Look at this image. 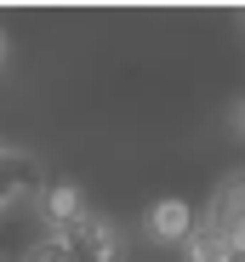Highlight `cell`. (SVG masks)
<instances>
[{
	"label": "cell",
	"mask_w": 245,
	"mask_h": 262,
	"mask_svg": "<svg viewBox=\"0 0 245 262\" xmlns=\"http://www.w3.org/2000/svg\"><path fill=\"white\" fill-rule=\"evenodd\" d=\"M57 239H63L69 262H120V256H126L120 234H114V228L103 223L97 211H86V216H74L69 228H57Z\"/></svg>",
	"instance_id": "cell-1"
},
{
	"label": "cell",
	"mask_w": 245,
	"mask_h": 262,
	"mask_svg": "<svg viewBox=\"0 0 245 262\" xmlns=\"http://www.w3.org/2000/svg\"><path fill=\"white\" fill-rule=\"evenodd\" d=\"M194 223H199V216H194L188 200H154V211H148V234L160 245H188Z\"/></svg>",
	"instance_id": "cell-2"
},
{
	"label": "cell",
	"mask_w": 245,
	"mask_h": 262,
	"mask_svg": "<svg viewBox=\"0 0 245 262\" xmlns=\"http://www.w3.org/2000/svg\"><path fill=\"white\" fill-rule=\"evenodd\" d=\"M239 216H245V171H239V177H228V183L217 188V200H211V211H206V223L222 228V234H234Z\"/></svg>",
	"instance_id": "cell-3"
},
{
	"label": "cell",
	"mask_w": 245,
	"mask_h": 262,
	"mask_svg": "<svg viewBox=\"0 0 245 262\" xmlns=\"http://www.w3.org/2000/svg\"><path fill=\"white\" fill-rule=\"evenodd\" d=\"M40 205H46V216H52V234H57V228H69L74 216H86V194H80L74 183H52Z\"/></svg>",
	"instance_id": "cell-4"
},
{
	"label": "cell",
	"mask_w": 245,
	"mask_h": 262,
	"mask_svg": "<svg viewBox=\"0 0 245 262\" xmlns=\"http://www.w3.org/2000/svg\"><path fill=\"white\" fill-rule=\"evenodd\" d=\"M228 256H234V245H228L222 228L194 223V234H188V262H228Z\"/></svg>",
	"instance_id": "cell-5"
},
{
	"label": "cell",
	"mask_w": 245,
	"mask_h": 262,
	"mask_svg": "<svg viewBox=\"0 0 245 262\" xmlns=\"http://www.w3.org/2000/svg\"><path fill=\"white\" fill-rule=\"evenodd\" d=\"M23 262H69V251H63V239H57V234H40V239L23 251Z\"/></svg>",
	"instance_id": "cell-6"
},
{
	"label": "cell",
	"mask_w": 245,
	"mask_h": 262,
	"mask_svg": "<svg viewBox=\"0 0 245 262\" xmlns=\"http://www.w3.org/2000/svg\"><path fill=\"white\" fill-rule=\"evenodd\" d=\"M228 245H234V251H245V216H239V223H234V234H228Z\"/></svg>",
	"instance_id": "cell-7"
},
{
	"label": "cell",
	"mask_w": 245,
	"mask_h": 262,
	"mask_svg": "<svg viewBox=\"0 0 245 262\" xmlns=\"http://www.w3.org/2000/svg\"><path fill=\"white\" fill-rule=\"evenodd\" d=\"M228 262H245V251H234V256H228Z\"/></svg>",
	"instance_id": "cell-8"
},
{
	"label": "cell",
	"mask_w": 245,
	"mask_h": 262,
	"mask_svg": "<svg viewBox=\"0 0 245 262\" xmlns=\"http://www.w3.org/2000/svg\"><path fill=\"white\" fill-rule=\"evenodd\" d=\"M239 125H245V103H239Z\"/></svg>",
	"instance_id": "cell-9"
},
{
	"label": "cell",
	"mask_w": 245,
	"mask_h": 262,
	"mask_svg": "<svg viewBox=\"0 0 245 262\" xmlns=\"http://www.w3.org/2000/svg\"><path fill=\"white\" fill-rule=\"evenodd\" d=\"M0 205H6V200H0Z\"/></svg>",
	"instance_id": "cell-10"
}]
</instances>
